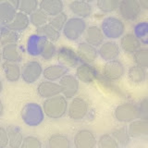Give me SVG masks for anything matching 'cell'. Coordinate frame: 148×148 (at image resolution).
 Here are the masks:
<instances>
[{"label":"cell","mask_w":148,"mask_h":148,"mask_svg":"<svg viewBox=\"0 0 148 148\" xmlns=\"http://www.w3.org/2000/svg\"><path fill=\"white\" fill-rule=\"evenodd\" d=\"M141 45H142L141 42L134 35L133 32L124 34L120 37V42H119L120 49L126 54L132 55L135 51H137L141 47Z\"/></svg>","instance_id":"19"},{"label":"cell","mask_w":148,"mask_h":148,"mask_svg":"<svg viewBox=\"0 0 148 148\" xmlns=\"http://www.w3.org/2000/svg\"><path fill=\"white\" fill-rule=\"evenodd\" d=\"M100 28L106 38L109 40L119 39L125 32V24L123 21L113 16L105 18Z\"/></svg>","instance_id":"3"},{"label":"cell","mask_w":148,"mask_h":148,"mask_svg":"<svg viewBox=\"0 0 148 148\" xmlns=\"http://www.w3.org/2000/svg\"><path fill=\"white\" fill-rule=\"evenodd\" d=\"M36 34L44 36L48 41L54 42V43L58 42L60 38V32L58 31L57 29H55L48 22L38 28H36Z\"/></svg>","instance_id":"31"},{"label":"cell","mask_w":148,"mask_h":148,"mask_svg":"<svg viewBox=\"0 0 148 148\" xmlns=\"http://www.w3.org/2000/svg\"><path fill=\"white\" fill-rule=\"evenodd\" d=\"M57 58L59 64L67 68H76L81 63L76 51L66 45L60 46L57 50Z\"/></svg>","instance_id":"11"},{"label":"cell","mask_w":148,"mask_h":148,"mask_svg":"<svg viewBox=\"0 0 148 148\" xmlns=\"http://www.w3.org/2000/svg\"><path fill=\"white\" fill-rule=\"evenodd\" d=\"M20 39V34L8 25L0 24V44L2 45H6L8 44L18 43Z\"/></svg>","instance_id":"28"},{"label":"cell","mask_w":148,"mask_h":148,"mask_svg":"<svg viewBox=\"0 0 148 148\" xmlns=\"http://www.w3.org/2000/svg\"><path fill=\"white\" fill-rule=\"evenodd\" d=\"M43 145L39 138L35 136H26L23 138L21 148H42Z\"/></svg>","instance_id":"42"},{"label":"cell","mask_w":148,"mask_h":148,"mask_svg":"<svg viewBox=\"0 0 148 148\" xmlns=\"http://www.w3.org/2000/svg\"><path fill=\"white\" fill-rule=\"evenodd\" d=\"M39 8L51 17L62 12L64 9V4L62 0H41Z\"/></svg>","instance_id":"25"},{"label":"cell","mask_w":148,"mask_h":148,"mask_svg":"<svg viewBox=\"0 0 148 148\" xmlns=\"http://www.w3.org/2000/svg\"><path fill=\"white\" fill-rule=\"evenodd\" d=\"M48 18H49V16L40 8H38L36 10H34V12L31 13L29 15L30 23L36 28L44 25L45 23H47Z\"/></svg>","instance_id":"34"},{"label":"cell","mask_w":148,"mask_h":148,"mask_svg":"<svg viewBox=\"0 0 148 148\" xmlns=\"http://www.w3.org/2000/svg\"><path fill=\"white\" fill-rule=\"evenodd\" d=\"M2 91H3V82L1 80H0V94L2 92Z\"/></svg>","instance_id":"48"},{"label":"cell","mask_w":148,"mask_h":148,"mask_svg":"<svg viewBox=\"0 0 148 148\" xmlns=\"http://www.w3.org/2000/svg\"><path fill=\"white\" fill-rule=\"evenodd\" d=\"M97 146L99 148H119V145L112 134H102L97 140Z\"/></svg>","instance_id":"38"},{"label":"cell","mask_w":148,"mask_h":148,"mask_svg":"<svg viewBox=\"0 0 148 148\" xmlns=\"http://www.w3.org/2000/svg\"><path fill=\"white\" fill-rule=\"evenodd\" d=\"M128 79L135 85L142 84L146 80V69L138 65H133L128 71Z\"/></svg>","instance_id":"29"},{"label":"cell","mask_w":148,"mask_h":148,"mask_svg":"<svg viewBox=\"0 0 148 148\" xmlns=\"http://www.w3.org/2000/svg\"><path fill=\"white\" fill-rule=\"evenodd\" d=\"M42 106H43L46 117L52 119H58L63 118L67 114L69 103L66 97L62 94H60L45 99Z\"/></svg>","instance_id":"1"},{"label":"cell","mask_w":148,"mask_h":148,"mask_svg":"<svg viewBox=\"0 0 148 148\" xmlns=\"http://www.w3.org/2000/svg\"><path fill=\"white\" fill-rule=\"evenodd\" d=\"M83 35H84V39L87 43H89L90 45L95 46L97 48L104 43L106 38L101 28L95 25L87 27Z\"/></svg>","instance_id":"22"},{"label":"cell","mask_w":148,"mask_h":148,"mask_svg":"<svg viewBox=\"0 0 148 148\" xmlns=\"http://www.w3.org/2000/svg\"><path fill=\"white\" fill-rule=\"evenodd\" d=\"M2 59H3V58H2V50L0 49V63H1Z\"/></svg>","instance_id":"49"},{"label":"cell","mask_w":148,"mask_h":148,"mask_svg":"<svg viewBox=\"0 0 148 148\" xmlns=\"http://www.w3.org/2000/svg\"><path fill=\"white\" fill-rule=\"evenodd\" d=\"M96 7L103 13H111L117 10L120 0H95Z\"/></svg>","instance_id":"37"},{"label":"cell","mask_w":148,"mask_h":148,"mask_svg":"<svg viewBox=\"0 0 148 148\" xmlns=\"http://www.w3.org/2000/svg\"><path fill=\"white\" fill-rule=\"evenodd\" d=\"M42 75H43V68L36 60H32L25 63L21 69V79L27 84L34 83L39 80Z\"/></svg>","instance_id":"8"},{"label":"cell","mask_w":148,"mask_h":148,"mask_svg":"<svg viewBox=\"0 0 148 148\" xmlns=\"http://www.w3.org/2000/svg\"><path fill=\"white\" fill-rule=\"evenodd\" d=\"M39 8V1L38 0H20L18 2V9L20 11L30 15L34 10Z\"/></svg>","instance_id":"40"},{"label":"cell","mask_w":148,"mask_h":148,"mask_svg":"<svg viewBox=\"0 0 148 148\" xmlns=\"http://www.w3.org/2000/svg\"><path fill=\"white\" fill-rule=\"evenodd\" d=\"M133 34L142 45H148V21L138 22L133 27Z\"/></svg>","instance_id":"33"},{"label":"cell","mask_w":148,"mask_h":148,"mask_svg":"<svg viewBox=\"0 0 148 148\" xmlns=\"http://www.w3.org/2000/svg\"><path fill=\"white\" fill-rule=\"evenodd\" d=\"M48 148H69L71 147V141L69 138L62 133L52 134L47 142Z\"/></svg>","instance_id":"32"},{"label":"cell","mask_w":148,"mask_h":148,"mask_svg":"<svg viewBox=\"0 0 148 148\" xmlns=\"http://www.w3.org/2000/svg\"><path fill=\"white\" fill-rule=\"evenodd\" d=\"M57 47H56L55 43L51 41H47V43L45 44V47L42 51L40 57L45 61H49V60L53 59L56 56H57Z\"/></svg>","instance_id":"41"},{"label":"cell","mask_w":148,"mask_h":148,"mask_svg":"<svg viewBox=\"0 0 148 148\" xmlns=\"http://www.w3.org/2000/svg\"><path fill=\"white\" fill-rule=\"evenodd\" d=\"M47 41V39L40 34H34L30 35L26 45L27 53L32 57H39Z\"/></svg>","instance_id":"16"},{"label":"cell","mask_w":148,"mask_h":148,"mask_svg":"<svg viewBox=\"0 0 148 148\" xmlns=\"http://www.w3.org/2000/svg\"><path fill=\"white\" fill-rule=\"evenodd\" d=\"M88 113H89V104L85 99L75 96L71 98L67 111L69 119L74 121H81L86 118Z\"/></svg>","instance_id":"6"},{"label":"cell","mask_w":148,"mask_h":148,"mask_svg":"<svg viewBox=\"0 0 148 148\" xmlns=\"http://www.w3.org/2000/svg\"><path fill=\"white\" fill-rule=\"evenodd\" d=\"M125 74V68L121 61L117 59L106 61L103 68V76L106 80L116 82L120 80Z\"/></svg>","instance_id":"10"},{"label":"cell","mask_w":148,"mask_h":148,"mask_svg":"<svg viewBox=\"0 0 148 148\" xmlns=\"http://www.w3.org/2000/svg\"><path fill=\"white\" fill-rule=\"evenodd\" d=\"M118 9L120 17L127 21H136L143 10L138 0H120Z\"/></svg>","instance_id":"7"},{"label":"cell","mask_w":148,"mask_h":148,"mask_svg":"<svg viewBox=\"0 0 148 148\" xmlns=\"http://www.w3.org/2000/svg\"><path fill=\"white\" fill-rule=\"evenodd\" d=\"M59 85L61 88V94L67 99H71L77 95L80 88V82L75 75L66 74L59 80Z\"/></svg>","instance_id":"12"},{"label":"cell","mask_w":148,"mask_h":148,"mask_svg":"<svg viewBox=\"0 0 148 148\" xmlns=\"http://www.w3.org/2000/svg\"><path fill=\"white\" fill-rule=\"evenodd\" d=\"M87 28L84 18L73 17L68 18V21L63 28V34L69 41H77L84 34Z\"/></svg>","instance_id":"4"},{"label":"cell","mask_w":148,"mask_h":148,"mask_svg":"<svg viewBox=\"0 0 148 148\" xmlns=\"http://www.w3.org/2000/svg\"><path fill=\"white\" fill-rule=\"evenodd\" d=\"M69 8L73 15L82 18H89L92 13V7L91 3L82 1V0H73L69 4Z\"/></svg>","instance_id":"21"},{"label":"cell","mask_w":148,"mask_h":148,"mask_svg":"<svg viewBox=\"0 0 148 148\" xmlns=\"http://www.w3.org/2000/svg\"><path fill=\"white\" fill-rule=\"evenodd\" d=\"M119 55L120 46L118 43L112 40L104 41V43L98 47V56L106 62L117 59Z\"/></svg>","instance_id":"15"},{"label":"cell","mask_w":148,"mask_h":148,"mask_svg":"<svg viewBox=\"0 0 148 148\" xmlns=\"http://www.w3.org/2000/svg\"><path fill=\"white\" fill-rule=\"evenodd\" d=\"M75 76L79 82L90 84L98 79L99 72L92 63H80L76 67Z\"/></svg>","instance_id":"9"},{"label":"cell","mask_w":148,"mask_h":148,"mask_svg":"<svg viewBox=\"0 0 148 148\" xmlns=\"http://www.w3.org/2000/svg\"><path fill=\"white\" fill-rule=\"evenodd\" d=\"M4 105H3V103H2V101L0 100V118L2 117L3 116V114H4Z\"/></svg>","instance_id":"47"},{"label":"cell","mask_w":148,"mask_h":148,"mask_svg":"<svg viewBox=\"0 0 148 148\" xmlns=\"http://www.w3.org/2000/svg\"><path fill=\"white\" fill-rule=\"evenodd\" d=\"M2 68L7 81L9 82H16L21 78V68L17 62L5 61Z\"/></svg>","instance_id":"24"},{"label":"cell","mask_w":148,"mask_h":148,"mask_svg":"<svg viewBox=\"0 0 148 148\" xmlns=\"http://www.w3.org/2000/svg\"><path fill=\"white\" fill-rule=\"evenodd\" d=\"M0 2H6V3H8L12 5V6L15 7L17 9H18V2H20V0H0Z\"/></svg>","instance_id":"46"},{"label":"cell","mask_w":148,"mask_h":148,"mask_svg":"<svg viewBox=\"0 0 148 148\" xmlns=\"http://www.w3.org/2000/svg\"><path fill=\"white\" fill-rule=\"evenodd\" d=\"M67 21H68V16L64 11L60 12L55 16H51L48 18L49 24L52 25L55 29H57L59 32L63 30V28H64L65 24H66Z\"/></svg>","instance_id":"39"},{"label":"cell","mask_w":148,"mask_h":148,"mask_svg":"<svg viewBox=\"0 0 148 148\" xmlns=\"http://www.w3.org/2000/svg\"><path fill=\"white\" fill-rule=\"evenodd\" d=\"M8 146V137L6 128L0 126V148Z\"/></svg>","instance_id":"44"},{"label":"cell","mask_w":148,"mask_h":148,"mask_svg":"<svg viewBox=\"0 0 148 148\" xmlns=\"http://www.w3.org/2000/svg\"><path fill=\"white\" fill-rule=\"evenodd\" d=\"M139 4L143 10H147L148 11V0H138Z\"/></svg>","instance_id":"45"},{"label":"cell","mask_w":148,"mask_h":148,"mask_svg":"<svg viewBox=\"0 0 148 148\" xmlns=\"http://www.w3.org/2000/svg\"><path fill=\"white\" fill-rule=\"evenodd\" d=\"M133 61L143 69H148V47H140L133 54Z\"/></svg>","instance_id":"36"},{"label":"cell","mask_w":148,"mask_h":148,"mask_svg":"<svg viewBox=\"0 0 148 148\" xmlns=\"http://www.w3.org/2000/svg\"><path fill=\"white\" fill-rule=\"evenodd\" d=\"M114 117L121 123H130L139 119L138 104L129 101L119 105L114 110Z\"/></svg>","instance_id":"5"},{"label":"cell","mask_w":148,"mask_h":148,"mask_svg":"<svg viewBox=\"0 0 148 148\" xmlns=\"http://www.w3.org/2000/svg\"><path fill=\"white\" fill-rule=\"evenodd\" d=\"M69 72V68L61 64L50 65L43 69V76L47 81H59L63 76Z\"/></svg>","instance_id":"23"},{"label":"cell","mask_w":148,"mask_h":148,"mask_svg":"<svg viewBox=\"0 0 148 148\" xmlns=\"http://www.w3.org/2000/svg\"><path fill=\"white\" fill-rule=\"evenodd\" d=\"M6 130L8 137V146L11 148H20L24 138L21 128L16 125H8Z\"/></svg>","instance_id":"27"},{"label":"cell","mask_w":148,"mask_h":148,"mask_svg":"<svg viewBox=\"0 0 148 148\" xmlns=\"http://www.w3.org/2000/svg\"><path fill=\"white\" fill-rule=\"evenodd\" d=\"M76 52L81 63H92L98 58V48L86 41L79 43Z\"/></svg>","instance_id":"14"},{"label":"cell","mask_w":148,"mask_h":148,"mask_svg":"<svg viewBox=\"0 0 148 148\" xmlns=\"http://www.w3.org/2000/svg\"><path fill=\"white\" fill-rule=\"evenodd\" d=\"M37 94L42 98L47 99L61 94V88L59 83L45 80L41 82L37 86Z\"/></svg>","instance_id":"18"},{"label":"cell","mask_w":148,"mask_h":148,"mask_svg":"<svg viewBox=\"0 0 148 148\" xmlns=\"http://www.w3.org/2000/svg\"><path fill=\"white\" fill-rule=\"evenodd\" d=\"M73 143L76 148H95L97 145V139L90 130L82 129L74 135Z\"/></svg>","instance_id":"13"},{"label":"cell","mask_w":148,"mask_h":148,"mask_svg":"<svg viewBox=\"0 0 148 148\" xmlns=\"http://www.w3.org/2000/svg\"><path fill=\"white\" fill-rule=\"evenodd\" d=\"M82 1H85V2H88V3H92L94 1H95V0H82Z\"/></svg>","instance_id":"50"},{"label":"cell","mask_w":148,"mask_h":148,"mask_svg":"<svg viewBox=\"0 0 148 148\" xmlns=\"http://www.w3.org/2000/svg\"><path fill=\"white\" fill-rule=\"evenodd\" d=\"M112 135L115 137V139L117 140L118 143L119 145V146H127L130 142H131L132 137L130 136V133L128 131V127L123 126L120 127L119 129H116L115 131L111 133Z\"/></svg>","instance_id":"35"},{"label":"cell","mask_w":148,"mask_h":148,"mask_svg":"<svg viewBox=\"0 0 148 148\" xmlns=\"http://www.w3.org/2000/svg\"><path fill=\"white\" fill-rule=\"evenodd\" d=\"M22 121L29 127H37L44 121L45 112L43 106L34 102H30L22 106L21 111Z\"/></svg>","instance_id":"2"},{"label":"cell","mask_w":148,"mask_h":148,"mask_svg":"<svg viewBox=\"0 0 148 148\" xmlns=\"http://www.w3.org/2000/svg\"><path fill=\"white\" fill-rule=\"evenodd\" d=\"M128 131L130 136L133 139L148 138V120L137 119L129 123Z\"/></svg>","instance_id":"17"},{"label":"cell","mask_w":148,"mask_h":148,"mask_svg":"<svg viewBox=\"0 0 148 148\" xmlns=\"http://www.w3.org/2000/svg\"><path fill=\"white\" fill-rule=\"evenodd\" d=\"M30 23V18H29V15L23 13L21 11H18L16 13L15 17L12 20L11 22H9L8 24H7L9 28H11L12 30H14L17 32H24L29 25Z\"/></svg>","instance_id":"26"},{"label":"cell","mask_w":148,"mask_h":148,"mask_svg":"<svg viewBox=\"0 0 148 148\" xmlns=\"http://www.w3.org/2000/svg\"><path fill=\"white\" fill-rule=\"evenodd\" d=\"M17 10L18 9L12 5L6 2H0V24L7 25L11 22L18 12Z\"/></svg>","instance_id":"30"},{"label":"cell","mask_w":148,"mask_h":148,"mask_svg":"<svg viewBox=\"0 0 148 148\" xmlns=\"http://www.w3.org/2000/svg\"><path fill=\"white\" fill-rule=\"evenodd\" d=\"M139 119L148 120V96L143 98L138 103Z\"/></svg>","instance_id":"43"},{"label":"cell","mask_w":148,"mask_h":148,"mask_svg":"<svg viewBox=\"0 0 148 148\" xmlns=\"http://www.w3.org/2000/svg\"><path fill=\"white\" fill-rule=\"evenodd\" d=\"M2 58L5 61L20 63L22 59V50L18 43L3 45Z\"/></svg>","instance_id":"20"}]
</instances>
